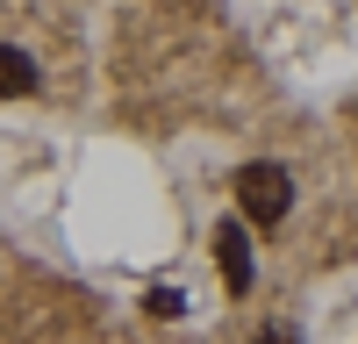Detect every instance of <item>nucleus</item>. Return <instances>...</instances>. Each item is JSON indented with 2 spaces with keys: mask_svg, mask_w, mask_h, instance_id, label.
Here are the masks:
<instances>
[{
  "mask_svg": "<svg viewBox=\"0 0 358 344\" xmlns=\"http://www.w3.org/2000/svg\"><path fill=\"white\" fill-rule=\"evenodd\" d=\"M179 308H187L179 287H151V315H179Z\"/></svg>",
  "mask_w": 358,
  "mask_h": 344,
  "instance_id": "20e7f679",
  "label": "nucleus"
},
{
  "mask_svg": "<svg viewBox=\"0 0 358 344\" xmlns=\"http://www.w3.org/2000/svg\"><path fill=\"white\" fill-rule=\"evenodd\" d=\"M258 344H301V337H294V330H280V323H273V330H258Z\"/></svg>",
  "mask_w": 358,
  "mask_h": 344,
  "instance_id": "39448f33",
  "label": "nucleus"
},
{
  "mask_svg": "<svg viewBox=\"0 0 358 344\" xmlns=\"http://www.w3.org/2000/svg\"><path fill=\"white\" fill-rule=\"evenodd\" d=\"M0 94H36V65H29V50H0Z\"/></svg>",
  "mask_w": 358,
  "mask_h": 344,
  "instance_id": "7ed1b4c3",
  "label": "nucleus"
},
{
  "mask_svg": "<svg viewBox=\"0 0 358 344\" xmlns=\"http://www.w3.org/2000/svg\"><path fill=\"white\" fill-rule=\"evenodd\" d=\"M215 266H222V280H229V294H244V287H251V237H244L236 222L215 229Z\"/></svg>",
  "mask_w": 358,
  "mask_h": 344,
  "instance_id": "f03ea898",
  "label": "nucleus"
},
{
  "mask_svg": "<svg viewBox=\"0 0 358 344\" xmlns=\"http://www.w3.org/2000/svg\"><path fill=\"white\" fill-rule=\"evenodd\" d=\"M236 201H244V215L258 222V229H273V222H287V208H294V180H287V165H244L236 172Z\"/></svg>",
  "mask_w": 358,
  "mask_h": 344,
  "instance_id": "f257e3e1",
  "label": "nucleus"
}]
</instances>
